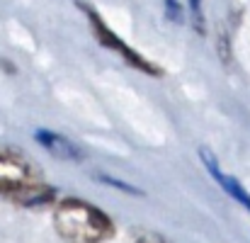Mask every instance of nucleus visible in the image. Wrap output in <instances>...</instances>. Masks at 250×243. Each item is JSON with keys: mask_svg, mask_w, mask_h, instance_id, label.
Listing matches in <instances>:
<instances>
[{"mask_svg": "<svg viewBox=\"0 0 250 243\" xmlns=\"http://www.w3.org/2000/svg\"><path fill=\"white\" fill-rule=\"evenodd\" d=\"M54 229L66 243H107L114 236V221L81 197L54 204Z\"/></svg>", "mask_w": 250, "mask_h": 243, "instance_id": "1", "label": "nucleus"}, {"mask_svg": "<svg viewBox=\"0 0 250 243\" xmlns=\"http://www.w3.org/2000/svg\"><path fill=\"white\" fill-rule=\"evenodd\" d=\"M78 7L83 10V15L87 17V22H90V29H92L95 39H97L104 49H109V51L119 54V56L129 64V68H136V71H141V73H146V76H163V71H161L153 61H148L146 56H141V54H139L134 46H129L124 39H119V37L107 27V22L100 17V12H97L95 7H90L87 2H78Z\"/></svg>", "mask_w": 250, "mask_h": 243, "instance_id": "2", "label": "nucleus"}, {"mask_svg": "<svg viewBox=\"0 0 250 243\" xmlns=\"http://www.w3.org/2000/svg\"><path fill=\"white\" fill-rule=\"evenodd\" d=\"M37 185H42V177L32 163L20 154L0 151V195L20 204L22 197L29 195Z\"/></svg>", "mask_w": 250, "mask_h": 243, "instance_id": "3", "label": "nucleus"}, {"mask_svg": "<svg viewBox=\"0 0 250 243\" xmlns=\"http://www.w3.org/2000/svg\"><path fill=\"white\" fill-rule=\"evenodd\" d=\"M34 141L46 151L51 154L54 158L59 161H68V163H83L87 158V154L83 151V146H78L76 141H71L68 136L59 134V132H51V129H37L34 134Z\"/></svg>", "mask_w": 250, "mask_h": 243, "instance_id": "4", "label": "nucleus"}, {"mask_svg": "<svg viewBox=\"0 0 250 243\" xmlns=\"http://www.w3.org/2000/svg\"><path fill=\"white\" fill-rule=\"evenodd\" d=\"M199 158H202V163H204V168L209 170V175L219 182V187L226 192V195H231L241 207H246L250 212V195H248V190L233 177V175H229V173H224L221 170V165H219V161H216V156L207 149V146H202L199 149Z\"/></svg>", "mask_w": 250, "mask_h": 243, "instance_id": "5", "label": "nucleus"}, {"mask_svg": "<svg viewBox=\"0 0 250 243\" xmlns=\"http://www.w3.org/2000/svg\"><path fill=\"white\" fill-rule=\"evenodd\" d=\"M187 15L197 29V34H207V22H204V10H202V0H187Z\"/></svg>", "mask_w": 250, "mask_h": 243, "instance_id": "6", "label": "nucleus"}, {"mask_svg": "<svg viewBox=\"0 0 250 243\" xmlns=\"http://www.w3.org/2000/svg\"><path fill=\"white\" fill-rule=\"evenodd\" d=\"M97 180H100V182H104V185H112V187H117V190H122V192H129V195L144 197V192H141L139 187L126 185V182H122V180H114V177H109V175H97Z\"/></svg>", "mask_w": 250, "mask_h": 243, "instance_id": "7", "label": "nucleus"}, {"mask_svg": "<svg viewBox=\"0 0 250 243\" xmlns=\"http://www.w3.org/2000/svg\"><path fill=\"white\" fill-rule=\"evenodd\" d=\"M166 17L175 24H182L185 22V7L177 0H166Z\"/></svg>", "mask_w": 250, "mask_h": 243, "instance_id": "8", "label": "nucleus"}, {"mask_svg": "<svg viewBox=\"0 0 250 243\" xmlns=\"http://www.w3.org/2000/svg\"><path fill=\"white\" fill-rule=\"evenodd\" d=\"M129 243H170V241L163 239L161 234H156V231H134Z\"/></svg>", "mask_w": 250, "mask_h": 243, "instance_id": "9", "label": "nucleus"}]
</instances>
